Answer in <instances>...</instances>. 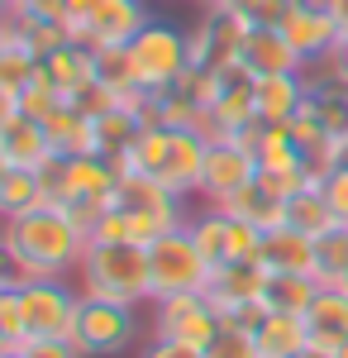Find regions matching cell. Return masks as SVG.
I'll list each match as a JSON object with an SVG mask.
<instances>
[{"label": "cell", "mask_w": 348, "mask_h": 358, "mask_svg": "<svg viewBox=\"0 0 348 358\" xmlns=\"http://www.w3.org/2000/svg\"><path fill=\"white\" fill-rule=\"evenodd\" d=\"M15 101H20V115H29V120H38V124H43V120H48V115H53L57 106L67 101V96H62V91L53 86V77L38 67V77H34V82H29L24 91L15 96Z\"/></svg>", "instance_id": "74e56055"}, {"label": "cell", "mask_w": 348, "mask_h": 358, "mask_svg": "<svg viewBox=\"0 0 348 358\" xmlns=\"http://www.w3.org/2000/svg\"><path fill=\"white\" fill-rule=\"evenodd\" d=\"M234 10H239L253 29H277L282 20H287L291 0H234Z\"/></svg>", "instance_id": "60d3db41"}, {"label": "cell", "mask_w": 348, "mask_h": 358, "mask_svg": "<svg viewBox=\"0 0 348 358\" xmlns=\"http://www.w3.org/2000/svg\"><path fill=\"white\" fill-rule=\"evenodd\" d=\"M305 330H310L315 349L339 354V344L348 339V292L344 287H320L315 306L305 310Z\"/></svg>", "instance_id": "ffe728a7"}, {"label": "cell", "mask_w": 348, "mask_h": 358, "mask_svg": "<svg viewBox=\"0 0 348 358\" xmlns=\"http://www.w3.org/2000/svg\"><path fill=\"white\" fill-rule=\"evenodd\" d=\"M229 224H234V215L224 210V206H205V210H196L187 220L191 239L201 244V253L210 258V263H224L229 258Z\"/></svg>", "instance_id": "4dcf8cb0"}, {"label": "cell", "mask_w": 348, "mask_h": 358, "mask_svg": "<svg viewBox=\"0 0 348 358\" xmlns=\"http://www.w3.org/2000/svg\"><path fill=\"white\" fill-rule=\"evenodd\" d=\"M224 210L239 215V220H248V224H258V229L268 234L277 224H287V196L277 192V187H268L263 177H253L248 187H239V192L224 201Z\"/></svg>", "instance_id": "603a6c76"}, {"label": "cell", "mask_w": 348, "mask_h": 358, "mask_svg": "<svg viewBox=\"0 0 348 358\" xmlns=\"http://www.w3.org/2000/svg\"><path fill=\"white\" fill-rule=\"evenodd\" d=\"M15 296H20L24 339H72L81 310V292L72 287V277H29Z\"/></svg>", "instance_id": "8992f818"}, {"label": "cell", "mask_w": 348, "mask_h": 358, "mask_svg": "<svg viewBox=\"0 0 348 358\" xmlns=\"http://www.w3.org/2000/svg\"><path fill=\"white\" fill-rule=\"evenodd\" d=\"M201 5H234V0H201Z\"/></svg>", "instance_id": "9f6ffc18"}, {"label": "cell", "mask_w": 348, "mask_h": 358, "mask_svg": "<svg viewBox=\"0 0 348 358\" xmlns=\"http://www.w3.org/2000/svg\"><path fill=\"white\" fill-rule=\"evenodd\" d=\"M138 358H205V349H191V344H177V339H148Z\"/></svg>", "instance_id": "7dc6e473"}, {"label": "cell", "mask_w": 348, "mask_h": 358, "mask_svg": "<svg viewBox=\"0 0 348 358\" xmlns=\"http://www.w3.org/2000/svg\"><path fill=\"white\" fill-rule=\"evenodd\" d=\"M134 339H138V306L81 296L72 344H77L86 358H115V354H124Z\"/></svg>", "instance_id": "9c48e42d"}, {"label": "cell", "mask_w": 348, "mask_h": 358, "mask_svg": "<svg viewBox=\"0 0 348 358\" xmlns=\"http://www.w3.org/2000/svg\"><path fill=\"white\" fill-rule=\"evenodd\" d=\"M5 43H10V20L0 24V53H5Z\"/></svg>", "instance_id": "db71d44e"}, {"label": "cell", "mask_w": 348, "mask_h": 358, "mask_svg": "<svg viewBox=\"0 0 348 358\" xmlns=\"http://www.w3.org/2000/svg\"><path fill=\"white\" fill-rule=\"evenodd\" d=\"M296 358H339V354H329V349H315V344H310V349H300Z\"/></svg>", "instance_id": "816d5d0a"}, {"label": "cell", "mask_w": 348, "mask_h": 358, "mask_svg": "<svg viewBox=\"0 0 348 358\" xmlns=\"http://www.w3.org/2000/svg\"><path fill=\"white\" fill-rule=\"evenodd\" d=\"M263 268L268 273H310L315 277V239L296 224H277L263 234Z\"/></svg>", "instance_id": "44dd1931"}, {"label": "cell", "mask_w": 348, "mask_h": 358, "mask_svg": "<svg viewBox=\"0 0 348 358\" xmlns=\"http://www.w3.org/2000/svg\"><path fill=\"white\" fill-rule=\"evenodd\" d=\"M315 277L320 287H344L348 277V224H334L315 239Z\"/></svg>", "instance_id": "d6a6232c"}, {"label": "cell", "mask_w": 348, "mask_h": 358, "mask_svg": "<svg viewBox=\"0 0 348 358\" xmlns=\"http://www.w3.org/2000/svg\"><path fill=\"white\" fill-rule=\"evenodd\" d=\"M38 67H43V57L24 48L20 38H15V24H10V43H5V53H0V86H10L15 96L24 91L34 77H38Z\"/></svg>", "instance_id": "836d02e7"}, {"label": "cell", "mask_w": 348, "mask_h": 358, "mask_svg": "<svg viewBox=\"0 0 348 358\" xmlns=\"http://www.w3.org/2000/svg\"><path fill=\"white\" fill-rule=\"evenodd\" d=\"M5 172H10V163H5V153H0V177H5Z\"/></svg>", "instance_id": "6f0895ef"}, {"label": "cell", "mask_w": 348, "mask_h": 358, "mask_svg": "<svg viewBox=\"0 0 348 358\" xmlns=\"http://www.w3.org/2000/svg\"><path fill=\"white\" fill-rule=\"evenodd\" d=\"M10 15H15V0H0V24H5Z\"/></svg>", "instance_id": "f5cc1de1"}, {"label": "cell", "mask_w": 348, "mask_h": 358, "mask_svg": "<svg viewBox=\"0 0 348 358\" xmlns=\"http://www.w3.org/2000/svg\"><path fill=\"white\" fill-rule=\"evenodd\" d=\"M205 148L210 138L196 134V129H172V143H167V163H162L158 182L172 187L177 196H196L201 192V172H205Z\"/></svg>", "instance_id": "9a60e30c"}, {"label": "cell", "mask_w": 348, "mask_h": 358, "mask_svg": "<svg viewBox=\"0 0 348 358\" xmlns=\"http://www.w3.org/2000/svg\"><path fill=\"white\" fill-rule=\"evenodd\" d=\"M0 358H24V354H20V349H10V354H0Z\"/></svg>", "instance_id": "680465c9"}, {"label": "cell", "mask_w": 348, "mask_h": 358, "mask_svg": "<svg viewBox=\"0 0 348 358\" xmlns=\"http://www.w3.org/2000/svg\"><path fill=\"white\" fill-rule=\"evenodd\" d=\"M158 124L162 129H196V134H205V110L172 86V91H158Z\"/></svg>", "instance_id": "d590c367"}, {"label": "cell", "mask_w": 348, "mask_h": 358, "mask_svg": "<svg viewBox=\"0 0 348 358\" xmlns=\"http://www.w3.org/2000/svg\"><path fill=\"white\" fill-rule=\"evenodd\" d=\"M215 263L201 253L191 239V229H172L148 244V282H153V301L158 296H182V292H210Z\"/></svg>", "instance_id": "5b68a950"}, {"label": "cell", "mask_w": 348, "mask_h": 358, "mask_svg": "<svg viewBox=\"0 0 348 358\" xmlns=\"http://www.w3.org/2000/svg\"><path fill=\"white\" fill-rule=\"evenodd\" d=\"M96 82H106L119 101H129L138 86V72H134V57H129V43H110V48H96Z\"/></svg>", "instance_id": "1f68e13d"}, {"label": "cell", "mask_w": 348, "mask_h": 358, "mask_svg": "<svg viewBox=\"0 0 348 358\" xmlns=\"http://www.w3.org/2000/svg\"><path fill=\"white\" fill-rule=\"evenodd\" d=\"M62 24L77 43L110 48V43H129L148 24V5L143 0H72Z\"/></svg>", "instance_id": "ba28073f"}, {"label": "cell", "mask_w": 348, "mask_h": 358, "mask_svg": "<svg viewBox=\"0 0 348 358\" xmlns=\"http://www.w3.org/2000/svg\"><path fill=\"white\" fill-rule=\"evenodd\" d=\"M248 20H243L234 5H205V15L196 20L191 29V62H201V67H215V72H224V67H234L243 57V38H248Z\"/></svg>", "instance_id": "7c38bea8"}, {"label": "cell", "mask_w": 348, "mask_h": 358, "mask_svg": "<svg viewBox=\"0 0 348 358\" xmlns=\"http://www.w3.org/2000/svg\"><path fill=\"white\" fill-rule=\"evenodd\" d=\"M20 354L24 358H86L72 339H24Z\"/></svg>", "instance_id": "f6af8a7d"}, {"label": "cell", "mask_w": 348, "mask_h": 358, "mask_svg": "<svg viewBox=\"0 0 348 358\" xmlns=\"http://www.w3.org/2000/svg\"><path fill=\"white\" fill-rule=\"evenodd\" d=\"M239 62L253 72V77H272V72H305V57L287 43V34H282V29H248Z\"/></svg>", "instance_id": "d6986e66"}, {"label": "cell", "mask_w": 348, "mask_h": 358, "mask_svg": "<svg viewBox=\"0 0 348 358\" xmlns=\"http://www.w3.org/2000/svg\"><path fill=\"white\" fill-rule=\"evenodd\" d=\"M0 153H5V163L20 167V172H43V167L57 158L48 129H43L38 120H29V115H15V120L5 124V134H0Z\"/></svg>", "instance_id": "ac0fdd59"}, {"label": "cell", "mask_w": 348, "mask_h": 358, "mask_svg": "<svg viewBox=\"0 0 348 358\" xmlns=\"http://www.w3.org/2000/svg\"><path fill=\"white\" fill-rule=\"evenodd\" d=\"M305 91L310 82L300 72H272L253 77V101H258V124H291L305 110Z\"/></svg>", "instance_id": "2e32d148"}, {"label": "cell", "mask_w": 348, "mask_h": 358, "mask_svg": "<svg viewBox=\"0 0 348 358\" xmlns=\"http://www.w3.org/2000/svg\"><path fill=\"white\" fill-rule=\"evenodd\" d=\"M20 115V101H15V91L10 86H0V134H5V124Z\"/></svg>", "instance_id": "681fc988"}, {"label": "cell", "mask_w": 348, "mask_h": 358, "mask_svg": "<svg viewBox=\"0 0 348 358\" xmlns=\"http://www.w3.org/2000/svg\"><path fill=\"white\" fill-rule=\"evenodd\" d=\"M219 306L210 301V292H182V296H158L153 301V334L158 339H177L191 349H210V339L219 334Z\"/></svg>", "instance_id": "30bf717a"}, {"label": "cell", "mask_w": 348, "mask_h": 358, "mask_svg": "<svg viewBox=\"0 0 348 358\" xmlns=\"http://www.w3.org/2000/svg\"><path fill=\"white\" fill-rule=\"evenodd\" d=\"M253 339H258L263 358H296L300 349H310L305 315H282V310H268V320L253 330Z\"/></svg>", "instance_id": "484cf974"}, {"label": "cell", "mask_w": 348, "mask_h": 358, "mask_svg": "<svg viewBox=\"0 0 348 358\" xmlns=\"http://www.w3.org/2000/svg\"><path fill=\"white\" fill-rule=\"evenodd\" d=\"M138 134H143V120H138V110L119 101L110 115H101V120H96V153L119 167V163H124V153L134 148Z\"/></svg>", "instance_id": "4316f807"}, {"label": "cell", "mask_w": 348, "mask_h": 358, "mask_svg": "<svg viewBox=\"0 0 348 358\" xmlns=\"http://www.w3.org/2000/svg\"><path fill=\"white\" fill-rule=\"evenodd\" d=\"M315 296H320V277L310 273H272L268 292H263L268 310H282V315H305Z\"/></svg>", "instance_id": "f1b7e54d"}, {"label": "cell", "mask_w": 348, "mask_h": 358, "mask_svg": "<svg viewBox=\"0 0 348 358\" xmlns=\"http://www.w3.org/2000/svg\"><path fill=\"white\" fill-rule=\"evenodd\" d=\"M72 101H77V106L91 115V120H101V115H110L115 106H119V96H115L106 82H91L86 91H81V96H72Z\"/></svg>", "instance_id": "ee69618b"}, {"label": "cell", "mask_w": 348, "mask_h": 358, "mask_svg": "<svg viewBox=\"0 0 348 358\" xmlns=\"http://www.w3.org/2000/svg\"><path fill=\"white\" fill-rule=\"evenodd\" d=\"M15 24V38L24 43V48H34L38 57L57 53L62 43H72V34H67V24H57V20H10Z\"/></svg>", "instance_id": "8d00e7d4"}, {"label": "cell", "mask_w": 348, "mask_h": 358, "mask_svg": "<svg viewBox=\"0 0 348 358\" xmlns=\"http://www.w3.org/2000/svg\"><path fill=\"white\" fill-rule=\"evenodd\" d=\"M0 244L29 277H77L86 229L57 206H38L20 220H0Z\"/></svg>", "instance_id": "6da1fadb"}, {"label": "cell", "mask_w": 348, "mask_h": 358, "mask_svg": "<svg viewBox=\"0 0 348 358\" xmlns=\"http://www.w3.org/2000/svg\"><path fill=\"white\" fill-rule=\"evenodd\" d=\"M77 292L81 296H101V301H124V306L153 301L148 248L143 244H91L86 239V253H81V268H77Z\"/></svg>", "instance_id": "3957f363"}, {"label": "cell", "mask_w": 348, "mask_h": 358, "mask_svg": "<svg viewBox=\"0 0 348 358\" xmlns=\"http://www.w3.org/2000/svg\"><path fill=\"white\" fill-rule=\"evenodd\" d=\"M115 206L129 215L134 244H143V248L191 220L187 215V196H177L172 187H162L158 177H143V172H124V177H119Z\"/></svg>", "instance_id": "277c9868"}, {"label": "cell", "mask_w": 348, "mask_h": 358, "mask_svg": "<svg viewBox=\"0 0 348 358\" xmlns=\"http://www.w3.org/2000/svg\"><path fill=\"white\" fill-rule=\"evenodd\" d=\"M344 292H348V277H344Z\"/></svg>", "instance_id": "94428289"}, {"label": "cell", "mask_w": 348, "mask_h": 358, "mask_svg": "<svg viewBox=\"0 0 348 358\" xmlns=\"http://www.w3.org/2000/svg\"><path fill=\"white\" fill-rule=\"evenodd\" d=\"M305 110L320 120L329 134L344 143L348 138V82L334 77V72H320L310 77V91H305Z\"/></svg>", "instance_id": "d4e9b609"}, {"label": "cell", "mask_w": 348, "mask_h": 358, "mask_svg": "<svg viewBox=\"0 0 348 358\" xmlns=\"http://www.w3.org/2000/svg\"><path fill=\"white\" fill-rule=\"evenodd\" d=\"M287 224H296L300 234H310V239H320V234H329L334 224H344L339 215H334V206H329V196H324V187H300V192L287 201Z\"/></svg>", "instance_id": "83f0119b"}, {"label": "cell", "mask_w": 348, "mask_h": 358, "mask_svg": "<svg viewBox=\"0 0 348 358\" xmlns=\"http://www.w3.org/2000/svg\"><path fill=\"white\" fill-rule=\"evenodd\" d=\"M91 244H134V229H129V215L115 206V210H106L101 220L91 224V234H86Z\"/></svg>", "instance_id": "b9f144b4"}, {"label": "cell", "mask_w": 348, "mask_h": 358, "mask_svg": "<svg viewBox=\"0 0 348 358\" xmlns=\"http://www.w3.org/2000/svg\"><path fill=\"white\" fill-rule=\"evenodd\" d=\"M258 177V153H253V143L248 134H229V138H210V148H205V172H201V201L205 206H224L229 196L248 187Z\"/></svg>", "instance_id": "8fae6325"}, {"label": "cell", "mask_w": 348, "mask_h": 358, "mask_svg": "<svg viewBox=\"0 0 348 358\" xmlns=\"http://www.w3.org/2000/svg\"><path fill=\"white\" fill-rule=\"evenodd\" d=\"M258 129V101H253V72L234 62L219 72V96L205 110V138H229Z\"/></svg>", "instance_id": "4fadbf2b"}, {"label": "cell", "mask_w": 348, "mask_h": 358, "mask_svg": "<svg viewBox=\"0 0 348 358\" xmlns=\"http://www.w3.org/2000/svg\"><path fill=\"white\" fill-rule=\"evenodd\" d=\"M10 349H15V344H10V334L0 330V354H10Z\"/></svg>", "instance_id": "11a10c76"}, {"label": "cell", "mask_w": 348, "mask_h": 358, "mask_svg": "<svg viewBox=\"0 0 348 358\" xmlns=\"http://www.w3.org/2000/svg\"><path fill=\"white\" fill-rule=\"evenodd\" d=\"M320 187H324V196H329V206H334V215L348 224V163H339Z\"/></svg>", "instance_id": "bcb514c9"}, {"label": "cell", "mask_w": 348, "mask_h": 358, "mask_svg": "<svg viewBox=\"0 0 348 358\" xmlns=\"http://www.w3.org/2000/svg\"><path fill=\"white\" fill-rule=\"evenodd\" d=\"M339 358H348V339H344V344H339Z\"/></svg>", "instance_id": "91938a15"}, {"label": "cell", "mask_w": 348, "mask_h": 358, "mask_svg": "<svg viewBox=\"0 0 348 358\" xmlns=\"http://www.w3.org/2000/svg\"><path fill=\"white\" fill-rule=\"evenodd\" d=\"M177 91H182L187 101H196L201 110H210L215 96H219V72H215V67H201V62H191L187 72H182V82H177Z\"/></svg>", "instance_id": "f35d334b"}, {"label": "cell", "mask_w": 348, "mask_h": 358, "mask_svg": "<svg viewBox=\"0 0 348 358\" xmlns=\"http://www.w3.org/2000/svg\"><path fill=\"white\" fill-rule=\"evenodd\" d=\"M277 29L287 34V43H291L296 53L305 57V67H310V62H324V57L339 48V38H344L324 0H291L287 20H282Z\"/></svg>", "instance_id": "5bb4252c"}, {"label": "cell", "mask_w": 348, "mask_h": 358, "mask_svg": "<svg viewBox=\"0 0 348 358\" xmlns=\"http://www.w3.org/2000/svg\"><path fill=\"white\" fill-rule=\"evenodd\" d=\"M320 67H324V72H334V77H344V82H348V38H339V48H334V53L324 57Z\"/></svg>", "instance_id": "c3c4849f"}, {"label": "cell", "mask_w": 348, "mask_h": 358, "mask_svg": "<svg viewBox=\"0 0 348 358\" xmlns=\"http://www.w3.org/2000/svg\"><path fill=\"white\" fill-rule=\"evenodd\" d=\"M167 143H172V129H143L134 138V148L124 153L119 172H143V177H158L162 163H167Z\"/></svg>", "instance_id": "e575fe53"}, {"label": "cell", "mask_w": 348, "mask_h": 358, "mask_svg": "<svg viewBox=\"0 0 348 358\" xmlns=\"http://www.w3.org/2000/svg\"><path fill=\"white\" fill-rule=\"evenodd\" d=\"M67 5L72 0H15V15L10 20H67Z\"/></svg>", "instance_id": "7bdbcfd3"}, {"label": "cell", "mask_w": 348, "mask_h": 358, "mask_svg": "<svg viewBox=\"0 0 348 358\" xmlns=\"http://www.w3.org/2000/svg\"><path fill=\"white\" fill-rule=\"evenodd\" d=\"M329 5V15H334V24H339V34L348 38V0H324Z\"/></svg>", "instance_id": "f907efd6"}, {"label": "cell", "mask_w": 348, "mask_h": 358, "mask_svg": "<svg viewBox=\"0 0 348 358\" xmlns=\"http://www.w3.org/2000/svg\"><path fill=\"white\" fill-rule=\"evenodd\" d=\"M43 129H48V138H53V153H57V158L96 153V120L81 110L77 101H62V106L43 120Z\"/></svg>", "instance_id": "7402d4cb"}, {"label": "cell", "mask_w": 348, "mask_h": 358, "mask_svg": "<svg viewBox=\"0 0 348 358\" xmlns=\"http://www.w3.org/2000/svg\"><path fill=\"white\" fill-rule=\"evenodd\" d=\"M268 268L258 263V258H224V263H215V277H210V301L219 310H229V306H243V301H263V292H268Z\"/></svg>", "instance_id": "e0dca14e"}, {"label": "cell", "mask_w": 348, "mask_h": 358, "mask_svg": "<svg viewBox=\"0 0 348 358\" xmlns=\"http://www.w3.org/2000/svg\"><path fill=\"white\" fill-rule=\"evenodd\" d=\"M205 358H263V354H258V339H253V330H239V325H219V334L210 339Z\"/></svg>", "instance_id": "ab89813d"}, {"label": "cell", "mask_w": 348, "mask_h": 358, "mask_svg": "<svg viewBox=\"0 0 348 358\" xmlns=\"http://www.w3.org/2000/svg\"><path fill=\"white\" fill-rule=\"evenodd\" d=\"M129 57H134V72L143 91H172L182 82V72L191 67V38L182 29L162 24V20H148L129 38Z\"/></svg>", "instance_id": "52a82bcc"}, {"label": "cell", "mask_w": 348, "mask_h": 358, "mask_svg": "<svg viewBox=\"0 0 348 358\" xmlns=\"http://www.w3.org/2000/svg\"><path fill=\"white\" fill-rule=\"evenodd\" d=\"M43 72H48V77H53V86L67 96V101H72V96H81L86 86L96 82V48L72 38V43H62L57 53L43 57Z\"/></svg>", "instance_id": "cb8c5ba5"}, {"label": "cell", "mask_w": 348, "mask_h": 358, "mask_svg": "<svg viewBox=\"0 0 348 358\" xmlns=\"http://www.w3.org/2000/svg\"><path fill=\"white\" fill-rule=\"evenodd\" d=\"M0 248H5V244H0Z\"/></svg>", "instance_id": "6125c7cd"}, {"label": "cell", "mask_w": 348, "mask_h": 358, "mask_svg": "<svg viewBox=\"0 0 348 358\" xmlns=\"http://www.w3.org/2000/svg\"><path fill=\"white\" fill-rule=\"evenodd\" d=\"M38 177H43L48 206L67 210L91 234V224L101 220L106 210H115V192H119V177L124 172L110 163V158H101V153H81V158H53Z\"/></svg>", "instance_id": "7a4b0ae2"}, {"label": "cell", "mask_w": 348, "mask_h": 358, "mask_svg": "<svg viewBox=\"0 0 348 358\" xmlns=\"http://www.w3.org/2000/svg\"><path fill=\"white\" fill-rule=\"evenodd\" d=\"M38 206H48L43 177H38V172L10 167V172L0 177V220H20V215H29V210H38Z\"/></svg>", "instance_id": "f546056e"}]
</instances>
